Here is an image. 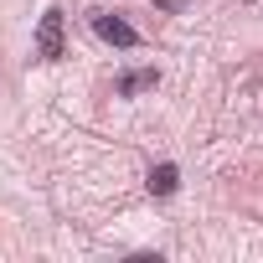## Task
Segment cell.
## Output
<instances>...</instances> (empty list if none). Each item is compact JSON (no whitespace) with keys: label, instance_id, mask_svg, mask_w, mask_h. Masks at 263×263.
Listing matches in <instances>:
<instances>
[{"label":"cell","instance_id":"5","mask_svg":"<svg viewBox=\"0 0 263 263\" xmlns=\"http://www.w3.org/2000/svg\"><path fill=\"white\" fill-rule=\"evenodd\" d=\"M155 6H160V11H171V16H176V11H186V6H191V0H155Z\"/></svg>","mask_w":263,"mask_h":263},{"label":"cell","instance_id":"4","mask_svg":"<svg viewBox=\"0 0 263 263\" xmlns=\"http://www.w3.org/2000/svg\"><path fill=\"white\" fill-rule=\"evenodd\" d=\"M145 186H150V196H171V191L181 186V171L165 160V165H155V171H150V181H145Z\"/></svg>","mask_w":263,"mask_h":263},{"label":"cell","instance_id":"3","mask_svg":"<svg viewBox=\"0 0 263 263\" xmlns=\"http://www.w3.org/2000/svg\"><path fill=\"white\" fill-rule=\"evenodd\" d=\"M155 83H160L155 67H135V72H124L114 88H119V98H135V93H145V88H155Z\"/></svg>","mask_w":263,"mask_h":263},{"label":"cell","instance_id":"1","mask_svg":"<svg viewBox=\"0 0 263 263\" xmlns=\"http://www.w3.org/2000/svg\"><path fill=\"white\" fill-rule=\"evenodd\" d=\"M88 21H93V31H98V36H103L108 47H119V52H129V47H140V31L129 26L124 16H114V11H93Z\"/></svg>","mask_w":263,"mask_h":263},{"label":"cell","instance_id":"2","mask_svg":"<svg viewBox=\"0 0 263 263\" xmlns=\"http://www.w3.org/2000/svg\"><path fill=\"white\" fill-rule=\"evenodd\" d=\"M36 57L42 62H62L67 57V42H62V11L52 6L47 16H42V26H36Z\"/></svg>","mask_w":263,"mask_h":263}]
</instances>
